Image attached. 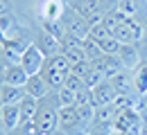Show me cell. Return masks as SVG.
I'll return each instance as SVG.
<instances>
[{
  "mask_svg": "<svg viewBox=\"0 0 147 135\" xmlns=\"http://www.w3.org/2000/svg\"><path fill=\"white\" fill-rule=\"evenodd\" d=\"M59 110H61V104H59L57 92H50L43 99H38L36 115L32 119L34 135H52L55 133L57 126H59Z\"/></svg>",
  "mask_w": 147,
  "mask_h": 135,
  "instance_id": "1",
  "label": "cell"
},
{
  "mask_svg": "<svg viewBox=\"0 0 147 135\" xmlns=\"http://www.w3.org/2000/svg\"><path fill=\"white\" fill-rule=\"evenodd\" d=\"M70 72H73V63L63 57L61 52H57L52 57H45V63H43V68H41L38 74L45 79L48 86L57 92V90L66 83V79L70 77Z\"/></svg>",
  "mask_w": 147,
  "mask_h": 135,
  "instance_id": "2",
  "label": "cell"
},
{
  "mask_svg": "<svg viewBox=\"0 0 147 135\" xmlns=\"http://www.w3.org/2000/svg\"><path fill=\"white\" fill-rule=\"evenodd\" d=\"M68 7L75 9L82 18L91 25V27H93V25H97V23H102V20H104V14H107L100 0H70Z\"/></svg>",
  "mask_w": 147,
  "mask_h": 135,
  "instance_id": "3",
  "label": "cell"
},
{
  "mask_svg": "<svg viewBox=\"0 0 147 135\" xmlns=\"http://www.w3.org/2000/svg\"><path fill=\"white\" fill-rule=\"evenodd\" d=\"M143 34H145L143 32V25L134 18H127L113 29L111 36L118 41V43H122V45H138V41L143 39Z\"/></svg>",
  "mask_w": 147,
  "mask_h": 135,
  "instance_id": "4",
  "label": "cell"
},
{
  "mask_svg": "<svg viewBox=\"0 0 147 135\" xmlns=\"http://www.w3.org/2000/svg\"><path fill=\"white\" fill-rule=\"evenodd\" d=\"M61 25H63V29L68 34H73V36H77V39H82V41L88 39V34H91V25L82 18L75 9H70V7H66V11L61 16Z\"/></svg>",
  "mask_w": 147,
  "mask_h": 135,
  "instance_id": "5",
  "label": "cell"
},
{
  "mask_svg": "<svg viewBox=\"0 0 147 135\" xmlns=\"http://www.w3.org/2000/svg\"><path fill=\"white\" fill-rule=\"evenodd\" d=\"M138 124H140V110H138V106H129V108H122V110L115 115L111 131H115V133L125 135L127 131L136 128Z\"/></svg>",
  "mask_w": 147,
  "mask_h": 135,
  "instance_id": "6",
  "label": "cell"
},
{
  "mask_svg": "<svg viewBox=\"0 0 147 135\" xmlns=\"http://www.w3.org/2000/svg\"><path fill=\"white\" fill-rule=\"evenodd\" d=\"M63 57L68 59L70 63H82V61H88L86 54H84V41L73 36V34H66L63 39H61V50H59Z\"/></svg>",
  "mask_w": 147,
  "mask_h": 135,
  "instance_id": "7",
  "label": "cell"
},
{
  "mask_svg": "<svg viewBox=\"0 0 147 135\" xmlns=\"http://www.w3.org/2000/svg\"><path fill=\"white\" fill-rule=\"evenodd\" d=\"M43 63H45V54L38 50L36 43H32L25 52H23V57H20V68L32 77V74H38L41 72V68H43Z\"/></svg>",
  "mask_w": 147,
  "mask_h": 135,
  "instance_id": "8",
  "label": "cell"
},
{
  "mask_svg": "<svg viewBox=\"0 0 147 135\" xmlns=\"http://www.w3.org/2000/svg\"><path fill=\"white\" fill-rule=\"evenodd\" d=\"M91 97H93L95 108H97V106H109V104H113V101L118 99V90H115V86L111 83V79H107V81H102L100 86H95L91 90Z\"/></svg>",
  "mask_w": 147,
  "mask_h": 135,
  "instance_id": "9",
  "label": "cell"
},
{
  "mask_svg": "<svg viewBox=\"0 0 147 135\" xmlns=\"http://www.w3.org/2000/svg\"><path fill=\"white\" fill-rule=\"evenodd\" d=\"M93 68H97V70H100V72H102L107 79L115 77L118 72H122V70H125L122 61L115 57V54H104V57L95 59V61H93Z\"/></svg>",
  "mask_w": 147,
  "mask_h": 135,
  "instance_id": "10",
  "label": "cell"
},
{
  "mask_svg": "<svg viewBox=\"0 0 147 135\" xmlns=\"http://www.w3.org/2000/svg\"><path fill=\"white\" fill-rule=\"evenodd\" d=\"M66 7H68V5H63V0H43V2L38 5L41 20H61Z\"/></svg>",
  "mask_w": 147,
  "mask_h": 135,
  "instance_id": "11",
  "label": "cell"
},
{
  "mask_svg": "<svg viewBox=\"0 0 147 135\" xmlns=\"http://www.w3.org/2000/svg\"><path fill=\"white\" fill-rule=\"evenodd\" d=\"M50 92H55V90L48 86V81L41 77V74H32V77L27 79V83H25V95L34 97V99H43V97L50 95Z\"/></svg>",
  "mask_w": 147,
  "mask_h": 135,
  "instance_id": "12",
  "label": "cell"
},
{
  "mask_svg": "<svg viewBox=\"0 0 147 135\" xmlns=\"http://www.w3.org/2000/svg\"><path fill=\"white\" fill-rule=\"evenodd\" d=\"M0 119L5 124V128L11 133L20 126V106L18 104H7V106H0Z\"/></svg>",
  "mask_w": 147,
  "mask_h": 135,
  "instance_id": "13",
  "label": "cell"
},
{
  "mask_svg": "<svg viewBox=\"0 0 147 135\" xmlns=\"http://www.w3.org/2000/svg\"><path fill=\"white\" fill-rule=\"evenodd\" d=\"M131 83H134L136 97L147 95V61H140V63L131 70Z\"/></svg>",
  "mask_w": 147,
  "mask_h": 135,
  "instance_id": "14",
  "label": "cell"
},
{
  "mask_svg": "<svg viewBox=\"0 0 147 135\" xmlns=\"http://www.w3.org/2000/svg\"><path fill=\"white\" fill-rule=\"evenodd\" d=\"M38 45V50L45 54V57H52V54H57L59 50H61V41L57 39V36H52L50 32H45V29H41L38 32V39L34 41Z\"/></svg>",
  "mask_w": 147,
  "mask_h": 135,
  "instance_id": "15",
  "label": "cell"
},
{
  "mask_svg": "<svg viewBox=\"0 0 147 135\" xmlns=\"http://www.w3.org/2000/svg\"><path fill=\"white\" fill-rule=\"evenodd\" d=\"M27 79H30V74L20 65H7L5 68V83L2 86H20V88H25Z\"/></svg>",
  "mask_w": 147,
  "mask_h": 135,
  "instance_id": "16",
  "label": "cell"
},
{
  "mask_svg": "<svg viewBox=\"0 0 147 135\" xmlns=\"http://www.w3.org/2000/svg\"><path fill=\"white\" fill-rule=\"evenodd\" d=\"M115 57L122 61L125 70H134L138 63H140V57H138V45H120L118 54Z\"/></svg>",
  "mask_w": 147,
  "mask_h": 135,
  "instance_id": "17",
  "label": "cell"
},
{
  "mask_svg": "<svg viewBox=\"0 0 147 135\" xmlns=\"http://www.w3.org/2000/svg\"><path fill=\"white\" fill-rule=\"evenodd\" d=\"M20 126H25V124H32V119H34V115H36V106H38V99H34V97L25 95L23 99H20Z\"/></svg>",
  "mask_w": 147,
  "mask_h": 135,
  "instance_id": "18",
  "label": "cell"
},
{
  "mask_svg": "<svg viewBox=\"0 0 147 135\" xmlns=\"http://www.w3.org/2000/svg\"><path fill=\"white\" fill-rule=\"evenodd\" d=\"M0 95H2V104L0 106L20 104V99L25 97V88H20V86H0Z\"/></svg>",
  "mask_w": 147,
  "mask_h": 135,
  "instance_id": "19",
  "label": "cell"
},
{
  "mask_svg": "<svg viewBox=\"0 0 147 135\" xmlns=\"http://www.w3.org/2000/svg\"><path fill=\"white\" fill-rule=\"evenodd\" d=\"M111 83L115 86L118 95H129V90H134V83H131L129 70H122V72H118L115 77H111Z\"/></svg>",
  "mask_w": 147,
  "mask_h": 135,
  "instance_id": "20",
  "label": "cell"
},
{
  "mask_svg": "<svg viewBox=\"0 0 147 135\" xmlns=\"http://www.w3.org/2000/svg\"><path fill=\"white\" fill-rule=\"evenodd\" d=\"M115 9L125 16V18H134L138 20V14H140V7H138V0H118Z\"/></svg>",
  "mask_w": 147,
  "mask_h": 135,
  "instance_id": "21",
  "label": "cell"
},
{
  "mask_svg": "<svg viewBox=\"0 0 147 135\" xmlns=\"http://www.w3.org/2000/svg\"><path fill=\"white\" fill-rule=\"evenodd\" d=\"M84 54H86V59L93 63L95 59L104 57V50L100 47V43H97V41H93L91 36H88V39H84Z\"/></svg>",
  "mask_w": 147,
  "mask_h": 135,
  "instance_id": "22",
  "label": "cell"
},
{
  "mask_svg": "<svg viewBox=\"0 0 147 135\" xmlns=\"http://www.w3.org/2000/svg\"><path fill=\"white\" fill-rule=\"evenodd\" d=\"M88 90V88H86ZM82 92V90H79ZM77 90L73 88H68V86H61L59 90H57V97H59V104L61 106H75V101H77V95H79Z\"/></svg>",
  "mask_w": 147,
  "mask_h": 135,
  "instance_id": "23",
  "label": "cell"
},
{
  "mask_svg": "<svg viewBox=\"0 0 147 135\" xmlns=\"http://www.w3.org/2000/svg\"><path fill=\"white\" fill-rule=\"evenodd\" d=\"M102 81H107V77H104L97 68H91V70L86 72V77H84V86H86L88 90H93V88H95V86H100Z\"/></svg>",
  "mask_w": 147,
  "mask_h": 135,
  "instance_id": "24",
  "label": "cell"
},
{
  "mask_svg": "<svg viewBox=\"0 0 147 135\" xmlns=\"http://www.w3.org/2000/svg\"><path fill=\"white\" fill-rule=\"evenodd\" d=\"M93 41H104V39H109L111 36V32H109V27L104 25V23H97V25H93L91 27V34H88Z\"/></svg>",
  "mask_w": 147,
  "mask_h": 135,
  "instance_id": "25",
  "label": "cell"
},
{
  "mask_svg": "<svg viewBox=\"0 0 147 135\" xmlns=\"http://www.w3.org/2000/svg\"><path fill=\"white\" fill-rule=\"evenodd\" d=\"M97 43H100V47L104 50V54H118V50H120V45H122V43H118L113 36H109V39H104V41H97Z\"/></svg>",
  "mask_w": 147,
  "mask_h": 135,
  "instance_id": "26",
  "label": "cell"
},
{
  "mask_svg": "<svg viewBox=\"0 0 147 135\" xmlns=\"http://www.w3.org/2000/svg\"><path fill=\"white\" fill-rule=\"evenodd\" d=\"M138 110H140V135H147V108L138 106Z\"/></svg>",
  "mask_w": 147,
  "mask_h": 135,
  "instance_id": "27",
  "label": "cell"
},
{
  "mask_svg": "<svg viewBox=\"0 0 147 135\" xmlns=\"http://www.w3.org/2000/svg\"><path fill=\"white\" fill-rule=\"evenodd\" d=\"M11 11V0H0V16Z\"/></svg>",
  "mask_w": 147,
  "mask_h": 135,
  "instance_id": "28",
  "label": "cell"
},
{
  "mask_svg": "<svg viewBox=\"0 0 147 135\" xmlns=\"http://www.w3.org/2000/svg\"><path fill=\"white\" fill-rule=\"evenodd\" d=\"M100 2H102L104 11H111V9H115V5H118V0H100Z\"/></svg>",
  "mask_w": 147,
  "mask_h": 135,
  "instance_id": "29",
  "label": "cell"
},
{
  "mask_svg": "<svg viewBox=\"0 0 147 135\" xmlns=\"http://www.w3.org/2000/svg\"><path fill=\"white\" fill-rule=\"evenodd\" d=\"M88 135H111V128H93Z\"/></svg>",
  "mask_w": 147,
  "mask_h": 135,
  "instance_id": "30",
  "label": "cell"
},
{
  "mask_svg": "<svg viewBox=\"0 0 147 135\" xmlns=\"http://www.w3.org/2000/svg\"><path fill=\"white\" fill-rule=\"evenodd\" d=\"M5 68H7V65H5V63H0V86L5 83Z\"/></svg>",
  "mask_w": 147,
  "mask_h": 135,
  "instance_id": "31",
  "label": "cell"
},
{
  "mask_svg": "<svg viewBox=\"0 0 147 135\" xmlns=\"http://www.w3.org/2000/svg\"><path fill=\"white\" fill-rule=\"evenodd\" d=\"M0 104H2V95H0Z\"/></svg>",
  "mask_w": 147,
  "mask_h": 135,
  "instance_id": "32",
  "label": "cell"
},
{
  "mask_svg": "<svg viewBox=\"0 0 147 135\" xmlns=\"http://www.w3.org/2000/svg\"><path fill=\"white\" fill-rule=\"evenodd\" d=\"M68 2H70V0H68Z\"/></svg>",
  "mask_w": 147,
  "mask_h": 135,
  "instance_id": "33",
  "label": "cell"
}]
</instances>
